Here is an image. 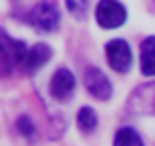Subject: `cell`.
<instances>
[{
	"label": "cell",
	"mask_w": 155,
	"mask_h": 146,
	"mask_svg": "<svg viewBox=\"0 0 155 146\" xmlns=\"http://www.w3.org/2000/svg\"><path fill=\"white\" fill-rule=\"evenodd\" d=\"M27 47L23 41H16L7 34L5 29H0V74L9 77L18 65H23Z\"/></svg>",
	"instance_id": "1"
},
{
	"label": "cell",
	"mask_w": 155,
	"mask_h": 146,
	"mask_svg": "<svg viewBox=\"0 0 155 146\" xmlns=\"http://www.w3.org/2000/svg\"><path fill=\"white\" fill-rule=\"evenodd\" d=\"M27 23L38 32H54L61 23V14L54 0H41L27 14Z\"/></svg>",
	"instance_id": "2"
},
{
	"label": "cell",
	"mask_w": 155,
	"mask_h": 146,
	"mask_svg": "<svg viewBox=\"0 0 155 146\" xmlns=\"http://www.w3.org/2000/svg\"><path fill=\"white\" fill-rule=\"evenodd\" d=\"M97 23L101 27H106V29H115V27L124 25L126 20V9L121 2H117V0H101L97 5Z\"/></svg>",
	"instance_id": "3"
},
{
	"label": "cell",
	"mask_w": 155,
	"mask_h": 146,
	"mask_svg": "<svg viewBox=\"0 0 155 146\" xmlns=\"http://www.w3.org/2000/svg\"><path fill=\"white\" fill-rule=\"evenodd\" d=\"M106 56H108V63L115 72H128L130 70V63H133V54H130V47H128L126 41H110L106 45Z\"/></svg>",
	"instance_id": "4"
},
{
	"label": "cell",
	"mask_w": 155,
	"mask_h": 146,
	"mask_svg": "<svg viewBox=\"0 0 155 146\" xmlns=\"http://www.w3.org/2000/svg\"><path fill=\"white\" fill-rule=\"evenodd\" d=\"M85 88H88V92L92 97H97V99L106 101L110 95H113V85H110L108 77H106L101 70L97 68H88L85 70Z\"/></svg>",
	"instance_id": "5"
},
{
	"label": "cell",
	"mask_w": 155,
	"mask_h": 146,
	"mask_svg": "<svg viewBox=\"0 0 155 146\" xmlns=\"http://www.w3.org/2000/svg\"><path fill=\"white\" fill-rule=\"evenodd\" d=\"M50 92L58 101H68L72 97V92H74V74L70 70H65V68L56 70V74L50 81Z\"/></svg>",
	"instance_id": "6"
},
{
	"label": "cell",
	"mask_w": 155,
	"mask_h": 146,
	"mask_svg": "<svg viewBox=\"0 0 155 146\" xmlns=\"http://www.w3.org/2000/svg\"><path fill=\"white\" fill-rule=\"evenodd\" d=\"M50 56H52V47L45 45V43H36L31 50H27L23 65H25L27 72H34V70H38V68L45 65V63L50 61Z\"/></svg>",
	"instance_id": "7"
},
{
	"label": "cell",
	"mask_w": 155,
	"mask_h": 146,
	"mask_svg": "<svg viewBox=\"0 0 155 146\" xmlns=\"http://www.w3.org/2000/svg\"><path fill=\"white\" fill-rule=\"evenodd\" d=\"M142 72L146 77H155V36H148L142 43Z\"/></svg>",
	"instance_id": "8"
},
{
	"label": "cell",
	"mask_w": 155,
	"mask_h": 146,
	"mask_svg": "<svg viewBox=\"0 0 155 146\" xmlns=\"http://www.w3.org/2000/svg\"><path fill=\"white\" fill-rule=\"evenodd\" d=\"M115 146H144V144H142V137L137 135L135 128L124 126L115 135Z\"/></svg>",
	"instance_id": "9"
},
{
	"label": "cell",
	"mask_w": 155,
	"mask_h": 146,
	"mask_svg": "<svg viewBox=\"0 0 155 146\" xmlns=\"http://www.w3.org/2000/svg\"><path fill=\"white\" fill-rule=\"evenodd\" d=\"M77 121H79V128H81L83 133H90V131L97 128V115H94V110H92V108H88V106L79 110Z\"/></svg>",
	"instance_id": "10"
},
{
	"label": "cell",
	"mask_w": 155,
	"mask_h": 146,
	"mask_svg": "<svg viewBox=\"0 0 155 146\" xmlns=\"http://www.w3.org/2000/svg\"><path fill=\"white\" fill-rule=\"evenodd\" d=\"M65 7L74 18H83L88 14V0H65Z\"/></svg>",
	"instance_id": "11"
},
{
	"label": "cell",
	"mask_w": 155,
	"mask_h": 146,
	"mask_svg": "<svg viewBox=\"0 0 155 146\" xmlns=\"http://www.w3.org/2000/svg\"><path fill=\"white\" fill-rule=\"evenodd\" d=\"M18 131L23 135H27V137L34 135V124H31L29 117H20V119H18Z\"/></svg>",
	"instance_id": "12"
},
{
	"label": "cell",
	"mask_w": 155,
	"mask_h": 146,
	"mask_svg": "<svg viewBox=\"0 0 155 146\" xmlns=\"http://www.w3.org/2000/svg\"><path fill=\"white\" fill-rule=\"evenodd\" d=\"M153 112H155V99H153Z\"/></svg>",
	"instance_id": "13"
}]
</instances>
